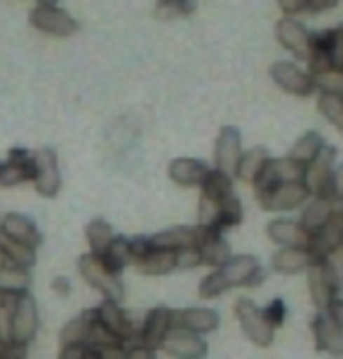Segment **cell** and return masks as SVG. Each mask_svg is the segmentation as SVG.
<instances>
[{"label": "cell", "mask_w": 343, "mask_h": 359, "mask_svg": "<svg viewBox=\"0 0 343 359\" xmlns=\"http://www.w3.org/2000/svg\"><path fill=\"white\" fill-rule=\"evenodd\" d=\"M200 266H203V259H200L198 247H188V249L177 252V268L179 270H195Z\"/></svg>", "instance_id": "44"}, {"label": "cell", "mask_w": 343, "mask_h": 359, "mask_svg": "<svg viewBox=\"0 0 343 359\" xmlns=\"http://www.w3.org/2000/svg\"><path fill=\"white\" fill-rule=\"evenodd\" d=\"M15 294H5V291H0V310H10L12 303H15Z\"/></svg>", "instance_id": "55"}, {"label": "cell", "mask_w": 343, "mask_h": 359, "mask_svg": "<svg viewBox=\"0 0 343 359\" xmlns=\"http://www.w3.org/2000/svg\"><path fill=\"white\" fill-rule=\"evenodd\" d=\"M198 0H156L153 17L156 19H179L193 15Z\"/></svg>", "instance_id": "38"}, {"label": "cell", "mask_w": 343, "mask_h": 359, "mask_svg": "<svg viewBox=\"0 0 343 359\" xmlns=\"http://www.w3.org/2000/svg\"><path fill=\"white\" fill-rule=\"evenodd\" d=\"M174 322H172V310L165 306H158L149 310L146 320L141 322V334H139V343L146 345L151 350L163 348L167 334L172 331Z\"/></svg>", "instance_id": "15"}, {"label": "cell", "mask_w": 343, "mask_h": 359, "mask_svg": "<svg viewBox=\"0 0 343 359\" xmlns=\"http://www.w3.org/2000/svg\"><path fill=\"white\" fill-rule=\"evenodd\" d=\"M311 200V193L304 186V181H294V184H282L273 188L271 193L259 198V205L264 212L282 214V212H294V209L306 207V202Z\"/></svg>", "instance_id": "9"}, {"label": "cell", "mask_w": 343, "mask_h": 359, "mask_svg": "<svg viewBox=\"0 0 343 359\" xmlns=\"http://www.w3.org/2000/svg\"><path fill=\"white\" fill-rule=\"evenodd\" d=\"M31 26L55 38H69L78 31V22L59 5L57 8H36L31 12Z\"/></svg>", "instance_id": "12"}, {"label": "cell", "mask_w": 343, "mask_h": 359, "mask_svg": "<svg viewBox=\"0 0 343 359\" xmlns=\"http://www.w3.org/2000/svg\"><path fill=\"white\" fill-rule=\"evenodd\" d=\"M264 313H266V317H268V322H271L273 327L278 329L280 324L285 322V303H282L280 298H275V301L268 303Z\"/></svg>", "instance_id": "45"}, {"label": "cell", "mask_w": 343, "mask_h": 359, "mask_svg": "<svg viewBox=\"0 0 343 359\" xmlns=\"http://www.w3.org/2000/svg\"><path fill=\"white\" fill-rule=\"evenodd\" d=\"M210 165L205 160L198 158H174L167 167V176L172 179V184L181 188H200L205 184L207 174H210Z\"/></svg>", "instance_id": "21"}, {"label": "cell", "mask_w": 343, "mask_h": 359, "mask_svg": "<svg viewBox=\"0 0 343 359\" xmlns=\"http://www.w3.org/2000/svg\"><path fill=\"white\" fill-rule=\"evenodd\" d=\"M271 80L280 90H285L294 97H311L315 92L313 76L304 69H299L294 62H275L271 66Z\"/></svg>", "instance_id": "10"}, {"label": "cell", "mask_w": 343, "mask_h": 359, "mask_svg": "<svg viewBox=\"0 0 343 359\" xmlns=\"http://www.w3.org/2000/svg\"><path fill=\"white\" fill-rule=\"evenodd\" d=\"M83 359H99V355H97V350L87 348V352H85V357H83Z\"/></svg>", "instance_id": "57"}, {"label": "cell", "mask_w": 343, "mask_h": 359, "mask_svg": "<svg viewBox=\"0 0 343 359\" xmlns=\"http://www.w3.org/2000/svg\"><path fill=\"white\" fill-rule=\"evenodd\" d=\"M304 169L299 162L289 160V158H271L266 162L264 172L259 174V179L254 181V195L264 198L282 184H294V181H304Z\"/></svg>", "instance_id": "6"}, {"label": "cell", "mask_w": 343, "mask_h": 359, "mask_svg": "<svg viewBox=\"0 0 343 359\" xmlns=\"http://www.w3.org/2000/svg\"><path fill=\"white\" fill-rule=\"evenodd\" d=\"M0 237L22 242V245L31 247V249H38L40 242H43L36 223H33L29 216H24L19 212L3 214V219H0Z\"/></svg>", "instance_id": "18"}, {"label": "cell", "mask_w": 343, "mask_h": 359, "mask_svg": "<svg viewBox=\"0 0 343 359\" xmlns=\"http://www.w3.org/2000/svg\"><path fill=\"white\" fill-rule=\"evenodd\" d=\"M0 359H5V357H0Z\"/></svg>", "instance_id": "60"}, {"label": "cell", "mask_w": 343, "mask_h": 359, "mask_svg": "<svg viewBox=\"0 0 343 359\" xmlns=\"http://www.w3.org/2000/svg\"><path fill=\"white\" fill-rule=\"evenodd\" d=\"M5 345H8V338H0V357H5Z\"/></svg>", "instance_id": "59"}, {"label": "cell", "mask_w": 343, "mask_h": 359, "mask_svg": "<svg viewBox=\"0 0 343 359\" xmlns=\"http://www.w3.org/2000/svg\"><path fill=\"white\" fill-rule=\"evenodd\" d=\"M315 256L308 247H285V249H278L271 259V268L273 273L278 275H301V273H308V268L313 266Z\"/></svg>", "instance_id": "23"}, {"label": "cell", "mask_w": 343, "mask_h": 359, "mask_svg": "<svg viewBox=\"0 0 343 359\" xmlns=\"http://www.w3.org/2000/svg\"><path fill=\"white\" fill-rule=\"evenodd\" d=\"M198 228L200 230H221V202L200 195L198 200ZM224 233V230H221Z\"/></svg>", "instance_id": "37"}, {"label": "cell", "mask_w": 343, "mask_h": 359, "mask_svg": "<svg viewBox=\"0 0 343 359\" xmlns=\"http://www.w3.org/2000/svg\"><path fill=\"white\" fill-rule=\"evenodd\" d=\"M315 90L320 94H334V97H343V69H327L313 76Z\"/></svg>", "instance_id": "39"}, {"label": "cell", "mask_w": 343, "mask_h": 359, "mask_svg": "<svg viewBox=\"0 0 343 359\" xmlns=\"http://www.w3.org/2000/svg\"><path fill=\"white\" fill-rule=\"evenodd\" d=\"M156 249H170V252H181V249L195 247L198 242V228L195 226H172L160 233L151 235Z\"/></svg>", "instance_id": "28"}, {"label": "cell", "mask_w": 343, "mask_h": 359, "mask_svg": "<svg viewBox=\"0 0 343 359\" xmlns=\"http://www.w3.org/2000/svg\"><path fill=\"white\" fill-rule=\"evenodd\" d=\"M343 245V209L341 212L334 214V219L327 223L325 228L320 230L318 235H313L311 240V252L315 256V261H322L329 252H334V249H339Z\"/></svg>", "instance_id": "26"}, {"label": "cell", "mask_w": 343, "mask_h": 359, "mask_svg": "<svg viewBox=\"0 0 343 359\" xmlns=\"http://www.w3.org/2000/svg\"><path fill=\"white\" fill-rule=\"evenodd\" d=\"M85 352H87V348H66V350H62L59 359H83Z\"/></svg>", "instance_id": "53"}, {"label": "cell", "mask_w": 343, "mask_h": 359, "mask_svg": "<svg viewBox=\"0 0 343 359\" xmlns=\"http://www.w3.org/2000/svg\"><path fill=\"white\" fill-rule=\"evenodd\" d=\"M26 348L29 345L8 341V345H5V359H26Z\"/></svg>", "instance_id": "50"}, {"label": "cell", "mask_w": 343, "mask_h": 359, "mask_svg": "<svg viewBox=\"0 0 343 359\" xmlns=\"http://www.w3.org/2000/svg\"><path fill=\"white\" fill-rule=\"evenodd\" d=\"M242 158V137L238 127H221L217 144H214V169L226 174H235V167Z\"/></svg>", "instance_id": "13"}, {"label": "cell", "mask_w": 343, "mask_h": 359, "mask_svg": "<svg viewBox=\"0 0 343 359\" xmlns=\"http://www.w3.org/2000/svg\"><path fill=\"white\" fill-rule=\"evenodd\" d=\"M233 174H226L221 172V169H210V174H207L205 184L200 186V195H207V198L217 200V202H224L226 198H231L233 195Z\"/></svg>", "instance_id": "33"}, {"label": "cell", "mask_w": 343, "mask_h": 359, "mask_svg": "<svg viewBox=\"0 0 343 359\" xmlns=\"http://www.w3.org/2000/svg\"><path fill=\"white\" fill-rule=\"evenodd\" d=\"M261 270L259 259H254L250 254L233 256L231 261L224 263L221 268L212 270L210 275L200 282L198 294L200 298H219L226 291L238 289V287H250L252 277Z\"/></svg>", "instance_id": "1"}, {"label": "cell", "mask_w": 343, "mask_h": 359, "mask_svg": "<svg viewBox=\"0 0 343 359\" xmlns=\"http://www.w3.org/2000/svg\"><path fill=\"white\" fill-rule=\"evenodd\" d=\"M97 320V308L85 310L83 315L76 317V320L66 322L64 329L59 331V348H87V341H90V331L92 324Z\"/></svg>", "instance_id": "25"}, {"label": "cell", "mask_w": 343, "mask_h": 359, "mask_svg": "<svg viewBox=\"0 0 343 359\" xmlns=\"http://www.w3.org/2000/svg\"><path fill=\"white\" fill-rule=\"evenodd\" d=\"M125 359H158V357H156V350L146 348V345H141V343H132L130 348H127Z\"/></svg>", "instance_id": "47"}, {"label": "cell", "mask_w": 343, "mask_h": 359, "mask_svg": "<svg viewBox=\"0 0 343 359\" xmlns=\"http://www.w3.org/2000/svg\"><path fill=\"white\" fill-rule=\"evenodd\" d=\"M172 322L174 327L188 329L191 334L205 336L219 329V313L210 308H184V310H172Z\"/></svg>", "instance_id": "22"}, {"label": "cell", "mask_w": 343, "mask_h": 359, "mask_svg": "<svg viewBox=\"0 0 343 359\" xmlns=\"http://www.w3.org/2000/svg\"><path fill=\"white\" fill-rule=\"evenodd\" d=\"M325 137H322L320 132H306L304 137L297 139V144L292 146V151H289L287 158L299 162L301 167H308L311 162L318 160V155L325 151Z\"/></svg>", "instance_id": "31"}, {"label": "cell", "mask_w": 343, "mask_h": 359, "mask_svg": "<svg viewBox=\"0 0 343 359\" xmlns=\"http://www.w3.org/2000/svg\"><path fill=\"white\" fill-rule=\"evenodd\" d=\"M85 237H87V247H90V254L94 256H106V252L111 249L113 240H116V230L109 221L104 219H94L87 223L85 228Z\"/></svg>", "instance_id": "30"}, {"label": "cell", "mask_w": 343, "mask_h": 359, "mask_svg": "<svg viewBox=\"0 0 343 359\" xmlns=\"http://www.w3.org/2000/svg\"><path fill=\"white\" fill-rule=\"evenodd\" d=\"M339 5V0H308L306 10L308 12H327Z\"/></svg>", "instance_id": "51"}, {"label": "cell", "mask_w": 343, "mask_h": 359, "mask_svg": "<svg viewBox=\"0 0 343 359\" xmlns=\"http://www.w3.org/2000/svg\"><path fill=\"white\" fill-rule=\"evenodd\" d=\"M322 270H325L327 280L332 282V287L336 289V294L343 289V245L334 252H329L325 259L320 261Z\"/></svg>", "instance_id": "40"}, {"label": "cell", "mask_w": 343, "mask_h": 359, "mask_svg": "<svg viewBox=\"0 0 343 359\" xmlns=\"http://www.w3.org/2000/svg\"><path fill=\"white\" fill-rule=\"evenodd\" d=\"M8 341L29 345L38 334L40 317H38V306L36 298L29 291L26 294H17L15 303L8 310Z\"/></svg>", "instance_id": "3"}, {"label": "cell", "mask_w": 343, "mask_h": 359, "mask_svg": "<svg viewBox=\"0 0 343 359\" xmlns=\"http://www.w3.org/2000/svg\"><path fill=\"white\" fill-rule=\"evenodd\" d=\"M24 181H33V153L24 148H12L8 160L0 162V186L12 188Z\"/></svg>", "instance_id": "19"}, {"label": "cell", "mask_w": 343, "mask_h": 359, "mask_svg": "<svg viewBox=\"0 0 343 359\" xmlns=\"http://www.w3.org/2000/svg\"><path fill=\"white\" fill-rule=\"evenodd\" d=\"M334 169H336V151L332 146H325V151L318 155V160L311 162L304 169V186L308 188L311 198L332 200Z\"/></svg>", "instance_id": "7"}, {"label": "cell", "mask_w": 343, "mask_h": 359, "mask_svg": "<svg viewBox=\"0 0 343 359\" xmlns=\"http://www.w3.org/2000/svg\"><path fill=\"white\" fill-rule=\"evenodd\" d=\"M271 160V155L264 146H254V148H247V151H242V158L238 162V167H235V179L245 181V184H252L259 179V174L264 172L266 162Z\"/></svg>", "instance_id": "29"}, {"label": "cell", "mask_w": 343, "mask_h": 359, "mask_svg": "<svg viewBox=\"0 0 343 359\" xmlns=\"http://www.w3.org/2000/svg\"><path fill=\"white\" fill-rule=\"evenodd\" d=\"M78 275L90 284L94 291H99L104 298L109 301H123L125 296V284L120 280V275H116L113 270L106 266V261L102 256L94 254H83L78 259Z\"/></svg>", "instance_id": "2"}, {"label": "cell", "mask_w": 343, "mask_h": 359, "mask_svg": "<svg viewBox=\"0 0 343 359\" xmlns=\"http://www.w3.org/2000/svg\"><path fill=\"white\" fill-rule=\"evenodd\" d=\"M130 249H132V259H134V266L141 261V259H146L153 249V240H151V235H137V237H130Z\"/></svg>", "instance_id": "43"}, {"label": "cell", "mask_w": 343, "mask_h": 359, "mask_svg": "<svg viewBox=\"0 0 343 359\" xmlns=\"http://www.w3.org/2000/svg\"><path fill=\"white\" fill-rule=\"evenodd\" d=\"M266 235H268V240L275 242L280 249L311 247V240H313V237L304 230V226L299 223V219H282V216H278V219H273L268 223Z\"/></svg>", "instance_id": "20"}, {"label": "cell", "mask_w": 343, "mask_h": 359, "mask_svg": "<svg viewBox=\"0 0 343 359\" xmlns=\"http://www.w3.org/2000/svg\"><path fill=\"white\" fill-rule=\"evenodd\" d=\"M278 5H280V10L285 12V17H292V15H297V12L306 10L308 0H278Z\"/></svg>", "instance_id": "49"}, {"label": "cell", "mask_w": 343, "mask_h": 359, "mask_svg": "<svg viewBox=\"0 0 343 359\" xmlns=\"http://www.w3.org/2000/svg\"><path fill=\"white\" fill-rule=\"evenodd\" d=\"M0 247H3L5 256H8L10 266H17V268H24V270H31L33 266H36L38 249L26 247V245H22V242L8 240V237H0Z\"/></svg>", "instance_id": "36"}, {"label": "cell", "mask_w": 343, "mask_h": 359, "mask_svg": "<svg viewBox=\"0 0 343 359\" xmlns=\"http://www.w3.org/2000/svg\"><path fill=\"white\" fill-rule=\"evenodd\" d=\"M306 280H308V294H311L313 306L318 308V313H327L336 298V289L332 287V282L327 280L320 263H313V266L308 268Z\"/></svg>", "instance_id": "27"}, {"label": "cell", "mask_w": 343, "mask_h": 359, "mask_svg": "<svg viewBox=\"0 0 343 359\" xmlns=\"http://www.w3.org/2000/svg\"><path fill=\"white\" fill-rule=\"evenodd\" d=\"M38 8H57V0H38Z\"/></svg>", "instance_id": "56"}, {"label": "cell", "mask_w": 343, "mask_h": 359, "mask_svg": "<svg viewBox=\"0 0 343 359\" xmlns=\"http://www.w3.org/2000/svg\"><path fill=\"white\" fill-rule=\"evenodd\" d=\"M97 317H99V322H102L111 334H116L125 345L139 343L141 327H137V322H134L132 317L120 308L118 301H109V298H104V301L97 306Z\"/></svg>", "instance_id": "8"}, {"label": "cell", "mask_w": 343, "mask_h": 359, "mask_svg": "<svg viewBox=\"0 0 343 359\" xmlns=\"http://www.w3.org/2000/svg\"><path fill=\"white\" fill-rule=\"evenodd\" d=\"M341 212V207L336 205L334 200H327V198H311L306 202L304 212H301V219L299 223L304 226V230L308 235H318L322 228L327 226L329 221L334 219V214Z\"/></svg>", "instance_id": "24"}, {"label": "cell", "mask_w": 343, "mask_h": 359, "mask_svg": "<svg viewBox=\"0 0 343 359\" xmlns=\"http://www.w3.org/2000/svg\"><path fill=\"white\" fill-rule=\"evenodd\" d=\"M275 38H278V43L287 52H292L297 59L308 62V54H311V33L306 31L304 24H299L294 17H282L275 24Z\"/></svg>", "instance_id": "14"}, {"label": "cell", "mask_w": 343, "mask_h": 359, "mask_svg": "<svg viewBox=\"0 0 343 359\" xmlns=\"http://www.w3.org/2000/svg\"><path fill=\"white\" fill-rule=\"evenodd\" d=\"M104 261H106V266H109L116 275L123 273V270H125L127 266H134L132 249H130V237L116 235V240H113L111 249L106 252Z\"/></svg>", "instance_id": "34"}, {"label": "cell", "mask_w": 343, "mask_h": 359, "mask_svg": "<svg viewBox=\"0 0 343 359\" xmlns=\"http://www.w3.org/2000/svg\"><path fill=\"white\" fill-rule=\"evenodd\" d=\"M160 350H165L174 359H205L207 352H210L205 336L191 334L188 329L181 327H172Z\"/></svg>", "instance_id": "11"}, {"label": "cell", "mask_w": 343, "mask_h": 359, "mask_svg": "<svg viewBox=\"0 0 343 359\" xmlns=\"http://www.w3.org/2000/svg\"><path fill=\"white\" fill-rule=\"evenodd\" d=\"M33 186L43 198H57L62 191V172L55 148L43 146L33 153Z\"/></svg>", "instance_id": "5"}, {"label": "cell", "mask_w": 343, "mask_h": 359, "mask_svg": "<svg viewBox=\"0 0 343 359\" xmlns=\"http://www.w3.org/2000/svg\"><path fill=\"white\" fill-rule=\"evenodd\" d=\"M195 247H198V252H200L203 266H210L214 270L233 259L231 245L224 240V233H221V230H200L198 228V242H195Z\"/></svg>", "instance_id": "17"}, {"label": "cell", "mask_w": 343, "mask_h": 359, "mask_svg": "<svg viewBox=\"0 0 343 359\" xmlns=\"http://www.w3.org/2000/svg\"><path fill=\"white\" fill-rule=\"evenodd\" d=\"M332 200L343 209V165L334 169V181H332Z\"/></svg>", "instance_id": "46"}, {"label": "cell", "mask_w": 343, "mask_h": 359, "mask_svg": "<svg viewBox=\"0 0 343 359\" xmlns=\"http://www.w3.org/2000/svg\"><path fill=\"white\" fill-rule=\"evenodd\" d=\"M315 348L329 357H343V329L332 320L329 313H318L313 317Z\"/></svg>", "instance_id": "16"}, {"label": "cell", "mask_w": 343, "mask_h": 359, "mask_svg": "<svg viewBox=\"0 0 343 359\" xmlns=\"http://www.w3.org/2000/svg\"><path fill=\"white\" fill-rule=\"evenodd\" d=\"M52 289H55L59 296H66L71 291V284H69L66 277H59V280H55V284H52Z\"/></svg>", "instance_id": "54"}, {"label": "cell", "mask_w": 343, "mask_h": 359, "mask_svg": "<svg viewBox=\"0 0 343 359\" xmlns=\"http://www.w3.org/2000/svg\"><path fill=\"white\" fill-rule=\"evenodd\" d=\"M141 275L149 277H160V275H170L172 270H177V252H170V249H153V252L141 259L137 266Z\"/></svg>", "instance_id": "32"}, {"label": "cell", "mask_w": 343, "mask_h": 359, "mask_svg": "<svg viewBox=\"0 0 343 359\" xmlns=\"http://www.w3.org/2000/svg\"><path fill=\"white\" fill-rule=\"evenodd\" d=\"M318 111L332 123L336 130L343 132V97L334 94H320L318 97Z\"/></svg>", "instance_id": "41"}, {"label": "cell", "mask_w": 343, "mask_h": 359, "mask_svg": "<svg viewBox=\"0 0 343 359\" xmlns=\"http://www.w3.org/2000/svg\"><path fill=\"white\" fill-rule=\"evenodd\" d=\"M235 317L240 322L242 334L247 341H252L257 348H268L275 338V327L268 322L264 308H259L252 298H238L235 301Z\"/></svg>", "instance_id": "4"}, {"label": "cell", "mask_w": 343, "mask_h": 359, "mask_svg": "<svg viewBox=\"0 0 343 359\" xmlns=\"http://www.w3.org/2000/svg\"><path fill=\"white\" fill-rule=\"evenodd\" d=\"M31 287V275L29 270L17 268V266H3L0 268V291L5 294H26Z\"/></svg>", "instance_id": "35"}, {"label": "cell", "mask_w": 343, "mask_h": 359, "mask_svg": "<svg viewBox=\"0 0 343 359\" xmlns=\"http://www.w3.org/2000/svg\"><path fill=\"white\" fill-rule=\"evenodd\" d=\"M332 62H334L336 69H343V26L336 29L334 47H332Z\"/></svg>", "instance_id": "48"}, {"label": "cell", "mask_w": 343, "mask_h": 359, "mask_svg": "<svg viewBox=\"0 0 343 359\" xmlns=\"http://www.w3.org/2000/svg\"><path fill=\"white\" fill-rule=\"evenodd\" d=\"M242 216H245V212H242V202L235 198V195H231V198H226L221 202V230L238 226L242 221Z\"/></svg>", "instance_id": "42"}, {"label": "cell", "mask_w": 343, "mask_h": 359, "mask_svg": "<svg viewBox=\"0 0 343 359\" xmlns=\"http://www.w3.org/2000/svg\"><path fill=\"white\" fill-rule=\"evenodd\" d=\"M3 266H8V256H5L3 247H0V268H3Z\"/></svg>", "instance_id": "58"}, {"label": "cell", "mask_w": 343, "mask_h": 359, "mask_svg": "<svg viewBox=\"0 0 343 359\" xmlns=\"http://www.w3.org/2000/svg\"><path fill=\"white\" fill-rule=\"evenodd\" d=\"M327 313L332 315V320L343 329V298H341V296H336V298H334V303L329 306Z\"/></svg>", "instance_id": "52"}]
</instances>
